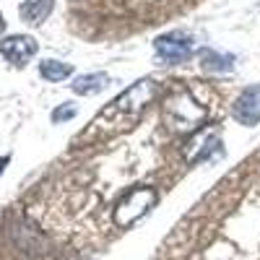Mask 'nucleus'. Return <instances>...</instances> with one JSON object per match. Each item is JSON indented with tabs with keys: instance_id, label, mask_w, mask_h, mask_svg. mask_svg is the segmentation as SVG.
<instances>
[{
	"instance_id": "nucleus-11",
	"label": "nucleus",
	"mask_w": 260,
	"mask_h": 260,
	"mask_svg": "<svg viewBox=\"0 0 260 260\" xmlns=\"http://www.w3.org/2000/svg\"><path fill=\"white\" fill-rule=\"evenodd\" d=\"M71 73H73V65L71 62H60V60H45V62H39V76L52 81V83L65 81Z\"/></svg>"
},
{
	"instance_id": "nucleus-1",
	"label": "nucleus",
	"mask_w": 260,
	"mask_h": 260,
	"mask_svg": "<svg viewBox=\"0 0 260 260\" xmlns=\"http://www.w3.org/2000/svg\"><path fill=\"white\" fill-rule=\"evenodd\" d=\"M156 94H159V81H154V78L136 81L130 89H125L112 104H107L96 115V120L91 122L94 130L107 136V133H120V130L133 127L141 120L146 104H151V99Z\"/></svg>"
},
{
	"instance_id": "nucleus-3",
	"label": "nucleus",
	"mask_w": 260,
	"mask_h": 260,
	"mask_svg": "<svg viewBox=\"0 0 260 260\" xmlns=\"http://www.w3.org/2000/svg\"><path fill=\"white\" fill-rule=\"evenodd\" d=\"M154 206H156V190L148 187V185H138L130 192H125L122 201L115 206L112 221L117 226H130V224H136L138 219H143Z\"/></svg>"
},
{
	"instance_id": "nucleus-7",
	"label": "nucleus",
	"mask_w": 260,
	"mask_h": 260,
	"mask_svg": "<svg viewBox=\"0 0 260 260\" xmlns=\"http://www.w3.org/2000/svg\"><path fill=\"white\" fill-rule=\"evenodd\" d=\"M37 50H39L37 42L26 34H13V37L0 39V55L13 65H26L37 55Z\"/></svg>"
},
{
	"instance_id": "nucleus-5",
	"label": "nucleus",
	"mask_w": 260,
	"mask_h": 260,
	"mask_svg": "<svg viewBox=\"0 0 260 260\" xmlns=\"http://www.w3.org/2000/svg\"><path fill=\"white\" fill-rule=\"evenodd\" d=\"M221 159L224 148H221V138L216 130H198L192 133L187 148H185V161L187 164H201V161H211V159Z\"/></svg>"
},
{
	"instance_id": "nucleus-12",
	"label": "nucleus",
	"mask_w": 260,
	"mask_h": 260,
	"mask_svg": "<svg viewBox=\"0 0 260 260\" xmlns=\"http://www.w3.org/2000/svg\"><path fill=\"white\" fill-rule=\"evenodd\" d=\"M71 117H76V107L73 104H62V107H57V110L52 112V122H62V120H71Z\"/></svg>"
},
{
	"instance_id": "nucleus-10",
	"label": "nucleus",
	"mask_w": 260,
	"mask_h": 260,
	"mask_svg": "<svg viewBox=\"0 0 260 260\" xmlns=\"http://www.w3.org/2000/svg\"><path fill=\"white\" fill-rule=\"evenodd\" d=\"M198 60L203 65V71H208V73H229V71H234V65H237V60L232 55L213 52V50H201Z\"/></svg>"
},
{
	"instance_id": "nucleus-13",
	"label": "nucleus",
	"mask_w": 260,
	"mask_h": 260,
	"mask_svg": "<svg viewBox=\"0 0 260 260\" xmlns=\"http://www.w3.org/2000/svg\"><path fill=\"white\" fill-rule=\"evenodd\" d=\"M3 31H6V18L0 16V34H3Z\"/></svg>"
},
{
	"instance_id": "nucleus-14",
	"label": "nucleus",
	"mask_w": 260,
	"mask_h": 260,
	"mask_svg": "<svg viewBox=\"0 0 260 260\" xmlns=\"http://www.w3.org/2000/svg\"><path fill=\"white\" fill-rule=\"evenodd\" d=\"M8 164V156H3V159H0V172H3V167Z\"/></svg>"
},
{
	"instance_id": "nucleus-2",
	"label": "nucleus",
	"mask_w": 260,
	"mask_h": 260,
	"mask_svg": "<svg viewBox=\"0 0 260 260\" xmlns=\"http://www.w3.org/2000/svg\"><path fill=\"white\" fill-rule=\"evenodd\" d=\"M161 117H164V125L172 133L192 136L203 127L208 112L187 89H175L161 104Z\"/></svg>"
},
{
	"instance_id": "nucleus-4",
	"label": "nucleus",
	"mask_w": 260,
	"mask_h": 260,
	"mask_svg": "<svg viewBox=\"0 0 260 260\" xmlns=\"http://www.w3.org/2000/svg\"><path fill=\"white\" fill-rule=\"evenodd\" d=\"M154 50H156V55H159L161 62L177 65V62L190 60L195 45H192V37H187L185 31H172V34H161V37H156Z\"/></svg>"
},
{
	"instance_id": "nucleus-8",
	"label": "nucleus",
	"mask_w": 260,
	"mask_h": 260,
	"mask_svg": "<svg viewBox=\"0 0 260 260\" xmlns=\"http://www.w3.org/2000/svg\"><path fill=\"white\" fill-rule=\"evenodd\" d=\"M110 83H112V78L107 73H83L71 83V89L78 96H94V94H102Z\"/></svg>"
},
{
	"instance_id": "nucleus-6",
	"label": "nucleus",
	"mask_w": 260,
	"mask_h": 260,
	"mask_svg": "<svg viewBox=\"0 0 260 260\" xmlns=\"http://www.w3.org/2000/svg\"><path fill=\"white\" fill-rule=\"evenodd\" d=\"M232 115H234L237 122L245 125V127H252L255 122H260V83L247 86V89L234 99Z\"/></svg>"
},
{
	"instance_id": "nucleus-9",
	"label": "nucleus",
	"mask_w": 260,
	"mask_h": 260,
	"mask_svg": "<svg viewBox=\"0 0 260 260\" xmlns=\"http://www.w3.org/2000/svg\"><path fill=\"white\" fill-rule=\"evenodd\" d=\"M52 6H55V0H24L21 3V18L31 26H39L52 13Z\"/></svg>"
}]
</instances>
